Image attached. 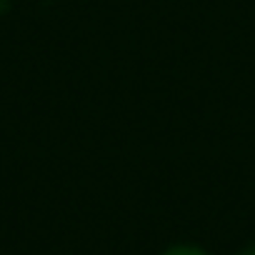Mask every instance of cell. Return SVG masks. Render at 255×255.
<instances>
[{
    "instance_id": "1",
    "label": "cell",
    "mask_w": 255,
    "mask_h": 255,
    "mask_svg": "<svg viewBox=\"0 0 255 255\" xmlns=\"http://www.w3.org/2000/svg\"><path fill=\"white\" fill-rule=\"evenodd\" d=\"M160 255H208L203 248H198V245H185V243H180V245H170L168 250H163Z\"/></svg>"
},
{
    "instance_id": "2",
    "label": "cell",
    "mask_w": 255,
    "mask_h": 255,
    "mask_svg": "<svg viewBox=\"0 0 255 255\" xmlns=\"http://www.w3.org/2000/svg\"><path fill=\"white\" fill-rule=\"evenodd\" d=\"M238 255H255V243H250L248 248H243V250H240Z\"/></svg>"
}]
</instances>
